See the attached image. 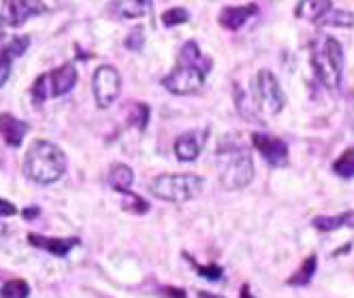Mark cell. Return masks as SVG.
<instances>
[{"mask_svg":"<svg viewBox=\"0 0 354 298\" xmlns=\"http://www.w3.org/2000/svg\"><path fill=\"white\" fill-rule=\"evenodd\" d=\"M64 170H66V156L58 145L49 141H35L28 147L26 158H24V172L35 183L41 186L56 183L64 175Z\"/></svg>","mask_w":354,"mask_h":298,"instance_id":"6da1fadb","label":"cell"},{"mask_svg":"<svg viewBox=\"0 0 354 298\" xmlns=\"http://www.w3.org/2000/svg\"><path fill=\"white\" fill-rule=\"evenodd\" d=\"M312 64L322 81L324 88L337 90L342 83V72H344V49L342 43L333 37H324L316 43Z\"/></svg>","mask_w":354,"mask_h":298,"instance_id":"7a4b0ae2","label":"cell"},{"mask_svg":"<svg viewBox=\"0 0 354 298\" xmlns=\"http://www.w3.org/2000/svg\"><path fill=\"white\" fill-rule=\"evenodd\" d=\"M203 190V177L184 172V175H158L149 183V192L167 203H188Z\"/></svg>","mask_w":354,"mask_h":298,"instance_id":"3957f363","label":"cell"},{"mask_svg":"<svg viewBox=\"0 0 354 298\" xmlns=\"http://www.w3.org/2000/svg\"><path fill=\"white\" fill-rule=\"evenodd\" d=\"M220 183L224 190H243L254 179V162L245 149L237 147L231 152H222Z\"/></svg>","mask_w":354,"mask_h":298,"instance_id":"277c9868","label":"cell"},{"mask_svg":"<svg viewBox=\"0 0 354 298\" xmlns=\"http://www.w3.org/2000/svg\"><path fill=\"white\" fill-rule=\"evenodd\" d=\"M205 74L207 70L203 66H190V64H180L173 68L167 77L162 79V86L177 96H188L196 94L205 83Z\"/></svg>","mask_w":354,"mask_h":298,"instance_id":"5b68a950","label":"cell"},{"mask_svg":"<svg viewBox=\"0 0 354 298\" xmlns=\"http://www.w3.org/2000/svg\"><path fill=\"white\" fill-rule=\"evenodd\" d=\"M122 90V77L118 68L103 64L98 66L94 77H92V92H94V101L100 109H109L120 96Z\"/></svg>","mask_w":354,"mask_h":298,"instance_id":"8992f818","label":"cell"},{"mask_svg":"<svg viewBox=\"0 0 354 298\" xmlns=\"http://www.w3.org/2000/svg\"><path fill=\"white\" fill-rule=\"evenodd\" d=\"M254 94H257L259 107L269 115H277L286 105V96L280 88V81L275 79V74L271 70H261L257 74Z\"/></svg>","mask_w":354,"mask_h":298,"instance_id":"52a82bcc","label":"cell"},{"mask_svg":"<svg viewBox=\"0 0 354 298\" xmlns=\"http://www.w3.org/2000/svg\"><path fill=\"white\" fill-rule=\"evenodd\" d=\"M252 145L259 149V154L271 166H284L288 162V145L282 139H275L271 135L254 132L252 135Z\"/></svg>","mask_w":354,"mask_h":298,"instance_id":"ba28073f","label":"cell"},{"mask_svg":"<svg viewBox=\"0 0 354 298\" xmlns=\"http://www.w3.org/2000/svg\"><path fill=\"white\" fill-rule=\"evenodd\" d=\"M47 11L45 5H41L39 0H5V9H3V21L9 26H21L24 21L32 15H39Z\"/></svg>","mask_w":354,"mask_h":298,"instance_id":"9c48e42d","label":"cell"},{"mask_svg":"<svg viewBox=\"0 0 354 298\" xmlns=\"http://www.w3.org/2000/svg\"><path fill=\"white\" fill-rule=\"evenodd\" d=\"M205 141H207V130H190V132H184L182 137H177L173 145L177 160L194 162L201 156V152H203Z\"/></svg>","mask_w":354,"mask_h":298,"instance_id":"30bf717a","label":"cell"},{"mask_svg":"<svg viewBox=\"0 0 354 298\" xmlns=\"http://www.w3.org/2000/svg\"><path fill=\"white\" fill-rule=\"evenodd\" d=\"M28 243L35 245L37 250H45L52 256H66L73 247L80 245V239L77 237H68V239H56V237H43V235H37V232H30L28 235Z\"/></svg>","mask_w":354,"mask_h":298,"instance_id":"8fae6325","label":"cell"},{"mask_svg":"<svg viewBox=\"0 0 354 298\" xmlns=\"http://www.w3.org/2000/svg\"><path fill=\"white\" fill-rule=\"evenodd\" d=\"M30 45V39L28 37H15L3 52H0V88H3L9 79V74H11V64L15 58H19L24 52L28 49Z\"/></svg>","mask_w":354,"mask_h":298,"instance_id":"7c38bea8","label":"cell"},{"mask_svg":"<svg viewBox=\"0 0 354 298\" xmlns=\"http://www.w3.org/2000/svg\"><path fill=\"white\" fill-rule=\"evenodd\" d=\"M0 135L11 147H19L24 137L28 135V123L13 117L11 113H0Z\"/></svg>","mask_w":354,"mask_h":298,"instance_id":"4fadbf2b","label":"cell"},{"mask_svg":"<svg viewBox=\"0 0 354 298\" xmlns=\"http://www.w3.org/2000/svg\"><path fill=\"white\" fill-rule=\"evenodd\" d=\"M75 83H77V68L73 64H64L49 72V88H52L54 96L68 94L75 88Z\"/></svg>","mask_w":354,"mask_h":298,"instance_id":"5bb4252c","label":"cell"},{"mask_svg":"<svg viewBox=\"0 0 354 298\" xmlns=\"http://www.w3.org/2000/svg\"><path fill=\"white\" fill-rule=\"evenodd\" d=\"M109 11L120 19H139L149 15L151 0H115V3H111Z\"/></svg>","mask_w":354,"mask_h":298,"instance_id":"9a60e30c","label":"cell"},{"mask_svg":"<svg viewBox=\"0 0 354 298\" xmlns=\"http://www.w3.org/2000/svg\"><path fill=\"white\" fill-rule=\"evenodd\" d=\"M257 5H243V7H226L220 11V23L226 30H239L243 23L257 15Z\"/></svg>","mask_w":354,"mask_h":298,"instance_id":"2e32d148","label":"cell"},{"mask_svg":"<svg viewBox=\"0 0 354 298\" xmlns=\"http://www.w3.org/2000/svg\"><path fill=\"white\" fill-rule=\"evenodd\" d=\"M331 9H333L331 0H299L295 15L310 21H320Z\"/></svg>","mask_w":354,"mask_h":298,"instance_id":"e0dca14e","label":"cell"},{"mask_svg":"<svg viewBox=\"0 0 354 298\" xmlns=\"http://www.w3.org/2000/svg\"><path fill=\"white\" fill-rule=\"evenodd\" d=\"M312 223H314V228L320 230V232H333V230H339L344 226L354 223V213L346 211V213H339V215H318V217H314Z\"/></svg>","mask_w":354,"mask_h":298,"instance_id":"ac0fdd59","label":"cell"},{"mask_svg":"<svg viewBox=\"0 0 354 298\" xmlns=\"http://www.w3.org/2000/svg\"><path fill=\"white\" fill-rule=\"evenodd\" d=\"M135 181V172L131 166H126V164H113L111 170H109V183L115 192L124 194V192H129L131 186Z\"/></svg>","mask_w":354,"mask_h":298,"instance_id":"d6986e66","label":"cell"},{"mask_svg":"<svg viewBox=\"0 0 354 298\" xmlns=\"http://www.w3.org/2000/svg\"><path fill=\"white\" fill-rule=\"evenodd\" d=\"M316 268H318V258L312 254V256H308L306 260L301 262V266L297 268V272H292V275L286 279V284L288 286H295V288L308 286L314 279V275H316Z\"/></svg>","mask_w":354,"mask_h":298,"instance_id":"ffe728a7","label":"cell"},{"mask_svg":"<svg viewBox=\"0 0 354 298\" xmlns=\"http://www.w3.org/2000/svg\"><path fill=\"white\" fill-rule=\"evenodd\" d=\"M180 64H190V66H203L205 70H209V60H203V54L194 41H188L182 45L180 49Z\"/></svg>","mask_w":354,"mask_h":298,"instance_id":"44dd1931","label":"cell"},{"mask_svg":"<svg viewBox=\"0 0 354 298\" xmlns=\"http://www.w3.org/2000/svg\"><path fill=\"white\" fill-rule=\"evenodd\" d=\"M30 286L24 279H9L3 290H0V298H28Z\"/></svg>","mask_w":354,"mask_h":298,"instance_id":"7402d4cb","label":"cell"},{"mask_svg":"<svg viewBox=\"0 0 354 298\" xmlns=\"http://www.w3.org/2000/svg\"><path fill=\"white\" fill-rule=\"evenodd\" d=\"M318 23L322 26H339V28H352L354 26V15L348 11H328Z\"/></svg>","mask_w":354,"mask_h":298,"instance_id":"603a6c76","label":"cell"},{"mask_svg":"<svg viewBox=\"0 0 354 298\" xmlns=\"http://www.w3.org/2000/svg\"><path fill=\"white\" fill-rule=\"evenodd\" d=\"M333 170L337 172L339 177H344V179L354 177V147L346 149V152L333 162Z\"/></svg>","mask_w":354,"mask_h":298,"instance_id":"cb8c5ba5","label":"cell"},{"mask_svg":"<svg viewBox=\"0 0 354 298\" xmlns=\"http://www.w3.org/2000/svg\"><path fill=\"white\" fill-rule=\"evenodd\" d=\"M184 258L192 264V268L198 272L201 277H205V279H209V281H220L222 279V275H224V270H222V266H218V264H209V266H203V264H198V262H194L192 260V256L190 254H184Z\"/></svg>","mask_w":354,"mask_h":298,"instance_id":"d4e9b609","label":"cell"},{"mask_svg":"<svg viewBox=\"0 0 354 298\" xmlns=\"http://www.w3.org/2000/svg\"><path fill=\"white\" fill-rule=\"evenodd\" d=\"M190 19V13L182 7H175L162 13V26L171 28V26H180V23H186Z\"/></svg>","mask_w":354,"mask_h":298,"instance_id":"484cf974","label":"cell"},{"mask_svg":"<svg viewBox=\"0 0 354 298\" xmlns=\"http://www.w3.org/2000/svg\"><path fill=\"white\" fill-rule=\"evenodd\" d=\"M124 196H126V201H124V209L126 211H131V213H147L149 211V205L143 201V198L139 196V194H135V192H124Z\"/></svg>","mask_w":354,"mask_h":298,"instance_id":"4316f807","label":"cell"},{"mask_svg":"<svg viewBox=\"0 0 354 298\" xmlns=\"http://www.w3.org/2000/svg\"><path fill=\"white\" fill-rule=\"evenodd\" d=\"M131 123H135V126L139 130H145L147 121H149V107L143 105V103H135L133 109H131V117H129Z\"/></svg>","mask_w":354,"mask_h":298,"instance_id":"83f0119b","label":"cell"},{"mask_svg":"<svg viewBox=\"0 0 354 298\" xmlns=\"http://www.w3.org/2000/svg\"><path fill=\"white\" fill-rule=\"evenodd\" d=\"M47 86H49V74H41V77L35 81V86L30 90L35 105H43L45 103V98H47Z\"/></svg>","mask_w":354,"mask_h":298,"instance_id":"f1b7e54d","label":"cell"},{"mask_svg":"<svg viewBox=\"0 0 354 298\" xmlns=\"http://www.w3.org/2000/svg\"><path fill=\"white\" fill-rule=\"evenodd\" d=\"M143 41H145V34H143V28H135L129 37H126L124 45L131 49V52H139V49L143 47Z\"/></svg>","mask_w":354,"mask_h":298,"instance_id":"f546056e","label":"cell"},{"mask_svg":"<svg viewBox=\"0 0 354 298\" xmlns=\"http://www.w3.org/2000/svg\"><path fill=\"white\" fill-rule=\"evenodd\" d=\"M162 294L169 296V298H188V296H186V290H182V288H173V286L162 288Z\"/></svg>","mask_w":354,"mask_h":298,"instance_id":"4dcf8cb0","label":"cell"},{"mask_svg":"<svg viewBox=\"0 0 354 298\" xmlns=\"http://www.w3.org/2000/svg\"><path fill=\"white\" fill-rule=\"evenodd\" d=\"M15 213H17L15 205H11L9 201H3V198H0V217H9V215H15Z\"/></svg>","mask_w":354,"mask_h":298,"instance_id":"1f68e13d","label":"cell"},{"mask_svg":"<svg viewBox=\"0 0 354 298\" xmlns=\"http://www.w3.org/2000/svg\"><path fill=\"white\" fill-rule=\"evenodd\" d=\"M37 215H39V209H37V207L24 211V217H26V219H32V217H37Z\"/></svg>","mask_w":354,"mask_h":298,"instance_id":"d6a6232c","label":"cell"},{"mask_svg":"<svg viewBox=\"0 0 354 298\" xmlns=\"http://www.w3.org/2000/svg\"><path fill=\"white\" fill-rule=\"evenodd\" d=\"M241 298H257V296H252L250 286H243V288H241Z\"/></svg>","mask_w":354,"mask_h":298,"instance_id":"836d02e7","label":"cell"},{"mask_svg":"<svg viewBox=\"0 0 354 298\" xmlns=\"http://www.w3.org/2000/svg\"><path fill=\"white\" fill-rule=\"evenodd\" d=\"M198 298H224V296H216V294H209V292H198Z\"/></svg>","mask_w":354,"mask_h":298,"instance_id":"e575fe53","label":"cell"},{"mask_svg":"<svg viewBox=\"0 0 354 298\" xmlns=\"http://www.w3.org/2000/svg\"><path fill=\"white\" fill-rule=\"evenodd\" d=\"M3 23H5V21H3V19H0V41H3V39H5V28H3Z\"/></svg>","mask_w":354,"mask_h":298,"instance_id":"d590c367","label":"cell"}]
</instances>
